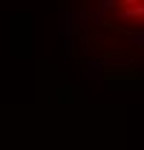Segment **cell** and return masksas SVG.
<instances>
[{
	"mask_svg": "<svg viewBox=\"0 0 144 150\" xmlns=\"http://www.w3.org/2000/svg\"><path fill=\"white\" fill-rule=\"evenodd\" d=\"M121 3H133V6H138V3H141V0H121Z\"/></svg>",
	"mask_w": 144,
	"mask_h": 150,
	"instance_id": "cell-1",
	"label": "cell"
}]
</instances>
